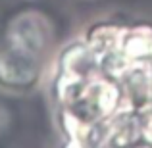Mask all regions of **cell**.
Listing matches in <instances>:
<instances>
[{
	"label": "cell",
	"mask_w": 152,
	"mask_h": 148,
	"mask_svg": "<svg viewBox=\"0 0 152 148\" xmlns=\"http://www.w3.org/2000/svg\"><path fill=\"white\" fill-rule=\"evenodd\" d=\"M41 58L4 44L0 50V89L8 93H27L39 83Z\"/></svg>",
	"instance_id": "1"
},
{
	"label": "cell",
	"mask_w": 152,
	"mask_h": 148,
	"mask_svg": "<svg viewBox=\"0 0 152 148\" xmlns=\"http://www.w3.org/2000/svg\"><path fill=\"white\" fill-rule=\"evenodd\" d=\"M50 42V27L41 14L25 12L10 21L4 44L41 58Z\"/></svg>",
	"instance_id": "2"
},
{
	"label": "cell",
	"mask_w": 152,
	"mask_h": 148,
	"mask_svg": "<svg viewBox=\"0 0 152 148\" xmlns=\"http://www.w3.org/2000/svg\"><path fill=\"white\" fill-rule=\"evenodd\" d=\"M142 131H145V135H146V141L152 142V117L146 121V125L142 127Z\"/></svg>",
	"instance_id": "3"
}]
</instances>
